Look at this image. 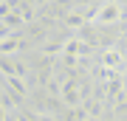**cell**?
I'll return each instance as SVG.
<instances>
[{
  "label": "cell",
  "mask_w": 127,
  "mask_h": 121,
  "mask_svg": "<svg viewBox=\"0 0 127 121\" xmlns=\"http://www.w3.org/2000/svg\"><path fill=\"white\" fill-rule=\"evenodd\" d=\"M3 85H9L11 90H17V93L23 96V99L28 96V87L23 85V79H20V76H6V79H3Z\"/></svg>",
  "instance_id": "3957f363"
},
{
  "label": "cell",
  "mask_w": 127,
  "mask_h": 121,
  "mask_svg": "<svg viewBox=\"0 0 127 121\" xmlns=\"http://www.w3.org/2000/svg\"><path fill=\"white\" fill-rule=\"evenodd\" d=\"M113 23H122V3L119 0H104L96 9L93 25H113Z\"/></svg>",
  "instance_id": "6da1fadb"
},
{
  "label": "cell",
  "mask_w": 127,
  "mask_h": 121,
  "mask_svg": "<svg viewBox=\"0 0 127 121\" xmlns=\"http://www.w3.org/2000/svg\"><path fill=\"white\" fill-rule=\"evenodd\" d=\"M88 121H102V118H88Z\"/></svg>",
  "instance_id": "277c9868"
},
{
  "label": "cell",
  "mask_w": 127,
  "mask_h": 121,
  "mask_svg": "<svg viewBox=\"0 0 127 121\" xmlns=\"http://www.w3.org/2000/svg\"><path fill=\"white\" fill-rule=\"evenodd\" d=\"M99 62L104 68H116V71H124V56H122V51L113 48V45H107V48H102L99 51Z\"/></svg>",
  "instance_id": "7a4b0ae2"
}]
</instances>
